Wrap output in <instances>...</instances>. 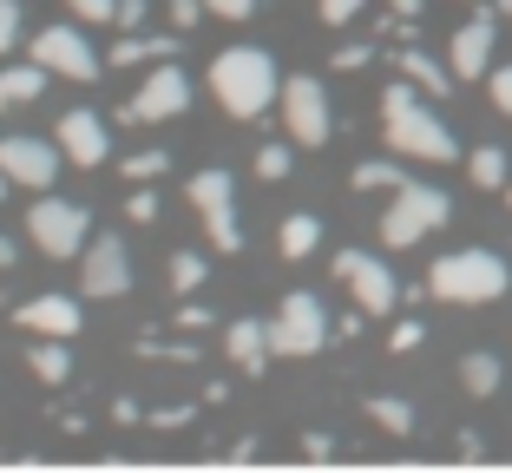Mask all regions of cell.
<instances>
[{"instance_id":"6da1fadb","label":"cell","mask_w":512,"mask_h":473,"mask_svg":"<svg viewBox=\"0 0 512 473\" xmlns=\"http://www.w3.org/2000/svg\"><path fill=\"white\" fill-rule=\"evenodd\" d=\"M381 138H388V152L427 158V165H453V158H460V145H453V132L434 119V106H421V86H414V79H394V86L381 92Z\"/></svg>"},{"instance_id":"7a4b0ae2","label":"cell","mask_w":512,"mask_h":473,"mask_svg":"<svg viewBox=\"0 0 512 473\" xmlns=\"http://www.w3.org/2000/svg\"><path fill=\"white\" fill-rule=\"evenodd\" d=\"M211 92L230 119H256V112L276 99V66L263 46H230L211 60Z\"/></svg>"},{"instance_id":"3957f363","label":"cell","mask_w":512,"mask_h":473,"mask_svg":"<svg viewBox=\"0 0 512 473\" xmlns=\"http://www.w3.org/2000/svg\"><path fill=\"white\" fill-rule=\"evenodd\" d=\"M427 290L440 303H493V296H506V263L493 250H453L427 270Z\"/></svg>"},{"instance_id":"277c9868","label":"cell","mask_w":512,"mask_h":473,"mask_svg":"<svg viewBox=\"0 0 512 473\" xmlns=\"http://www.w3.org/2000/svg\"><path fill=\"white\" fill-rule=\"evenodd\" d=\"M447 191H434V184H401L394 191V204L381 211V244L388 250H414L421 237H434L440 224H447Z\"/></svg>"},{"instance_id":"5b68a950","label":"cell","mask_w":512,"mask_h":473,"mask_svg":"<svg viewBox=\"0 0 512 473\" xmlns=\"http://www.w3.org/2000/svg\"><path fill=\"white\" fill-rule=\"evenodd\" d=\"M27 230H33V244H40L46 257H86L92 211H86V204H66V198H40L27 211Z\"/></svg>"},{"instance_id":"8992f818","label":"cell","mask_w":512,"mask_h":473,"mask_svg":"<svg viewBox=\"0 0 512 473\" xmlns=\"http://www.w3.org/2000/svg\"><path fill=\"white\" fill-rule=\"evenodd\" d=\"M322 342H329V316H322V303L309 290L283 296L276 316H270V349L276 355H316Z\"/></svg>"},{"instance_id":"52a82bcc","label":"cell","mask_w":512,"mask_h":473,"mask_svg":"<svg viewBox=\"0 0 512 473\" xmlns=\"http://www.w3.org/2000/svg\"><path fill=\"white\" fill-rule=\"evenodd\" d=\"M191 204L204 211V230H211V244H217V250H243L237 184H230V171H197V178H191Z\"/></svg>"},{"instance_id":"ba28073f","label":"cell","mask_w":512,"mask_h":473,"mask_svg":"<svg viewBox=\"0 0 512 473\" xmlns=\"http://www.w3.org/2000/svg\"><path fill=\"white\" fill-rule=\"evenodd\" d=\"M335 276L348 283V296L362 303V316H388L394 303H401V283H394V270L381 257H368V250H342L335 257Z\"/></svg>"},{"instance_id":"9c48e42d","label":"cell","mask_w":512,"mask_h":473,"mask_svg":"<svg viewBox=\"0 0 512 473\" xmlns=\"http://www.w3.org/2000/svg\"><path fill=\"white\" fill-rule=\"evenodd\" d=\"M283 119H289V138L296 145H329L335 119H329V92H322V79H289L283 86Z\"/></svg>"},{"instance_id":"30bf717a","label":"cell","mask_w":512,"mask_h":473,"mask_svg":"<svg viewBox=\"0 0 512 473\" xmlns=\"http://www.w3.org/2000/svg\"><path fill=\"white\" fill-rule=\"evenodd\" d=\"M33 60H40L46 73H66L73 86H92V79H99V53H92V46L79 40L73 27H46V33H33Z\"/></svg>"},{"instance_id":"8fae6325","label":"cell","mask_w":512,"mask_h":473,"mask_svg":"<svg viewBox=\"0 0 512 473\" xmlns=\"http://www.w3.org/2000/svg\"><path fill=\"white\" fill-rule=\"evenodd\" d=\"M0 171L27 191H46V184L60 178V145H46V138H0Z\"/></svg>"},{"instance_id":"7c38bea8","label":"cell","mask_w":512,"mask_h":473,"mask_svg":"<svg viewBox=\"0 0 512 473\" xmlns=\"http://www.w3.org/2000/svg\"><path fill=\"white\" fill-rule=\"evenodd\" d=\"M184 106H191V79H184L178 66H158V73L138 86V99L119 112V119H178Z\"/></svg>"},{"instance_id":"4fadbf2b","label":"cell","mask_w":512,"mask_h":473,"mask_svg":"<svg viewBox=\"0 0 512 473\" xmlns=\"http://www.w3.org/2000/svg\"><path fill=\"white\" fill-rule=\"evenodd\" d=\"M79 276H86V296H125L132 290V257H125L119 237H92Z\"/></svg>"},{"instance_id":"5bb4252c","label":"cell","mask_w":512,"mask_h":473,"mask_svg":"<svg viewBox=\"0 0 512 473\" xmlns=\"http://www.w3.org/2000/svg\"><path fill=\"white\" fill-rule=\"evenodd\" d=\"M447 66H453V79H486L493 73V14H473L467 27L453 33Z\"/></svg>"},{"instance_id":"9a60e30c","label":"cell","mask_w":512,"mask_h":473,"mask_svg":"<svg viewBox=\"0 0 512 473\" xmlns=\"http://www.w3.org/2000/svg\"><path fill=\"white\" fill-rule=\"evenodd\" d=\"M14 322H20V329H33V336H66V342H73L86 316H79L73 296H33V303L14 309Z\"/></svg>"},{"instance_id":"2e32d148","label":"cell","mask_w":512,"mask_h":473,"mask_svg":"<svg viewBox=\"0 0 512 473\" xmlns=\"http://www.w3.org/2000/svg\"><path fill=\"white\" fill-rule=\"evenodd\" d=\"M60 152L86 171L106 165V119H99V112H66L60 119Z\"/></svg>"},{"instance_id":"e0dca14e","label":"cell","mask_w":512,"mask_h":473,"mask_svg":"<svg viewBox=\"0 0 512 473\" xmlns=\"http://www.w3.org/2000/svg\"><path fill=\"white\" fill-rule=\"evenodd\" d=\"M224 349H230V362H237V368H250V375H263V362H270V322H250V316H243V322H230V329H224Z\"/></svg>"},{"instance_id":"ac0fdd59","label":"cell","mask_w":512,"mask_h":473,"mask_svg":"<svg viewBox=\"0 0 512 473\" xmlns=\"http://www.w3.org/2000/svg\"><path fill=\"white\" fill-rule=\"evenodd\" d=\"M394 60H401V79H414V86L434 92V99L453 86V66H440L434 53H414V46H407V53H394Z\"/></svg>"},{"instance_id":"d6986e66","label":"cell","mask_w":512,"mask_h":473,"mask_svg":"<svg viewBox=\"0 0 512 473\" xmlns=\"http://www.w3.org/2000/svg\"><path fill=\"white\" fill-rule=\"evenodd\" d=\"M40 86H46V66L40 60H33V66H7V73H0V106H33Z\"/></svg>"},{"instance_id":"ffe728a7","label":"cell","mask_w":512,"mask_h":473,"mask_svg":"<svg viewBox=\"0 0 512 473\" xmlns=\"http://www.w3.org/2000/svg\"><path fill=\"white\" fill-rule=\"evenodd\" d=\"M33 375H40L46 388H60L66 375H73V349H66V336H40V349H33Z\"/></svg>"},{"instance_id":"44dd1931","label":"cell","mask_w":512,"mask_h":473,"mask_svg":"<svg viewBox=\"0 0 512 473\" xmlns=\"http://www.w3.org/2000/svg\"><path fill=\"white\" fill-rule=\"evenodd\" d=\"M467 171H473V184H480V191H506V178H512V165H506V152H499V145H480V152L467 158Z\"/></svg>"},{"instance_id":"7402d4cb","label":"cell","mask_w":512,"mask_h":473,"mask_svg":"<svg viewBox=\"0 0 512 473\" xmlns=\"http://www.w3.org/2000/svg\"><path fill=\"white\" fill-rule=\"evenodd\" d=\"M204 276H211V263L197 257V250H178V257H171V296H197Z\"/></svg>"},{"instance_id":"603a6c76","label":"cell","mask_w":512,"mask_h":473,"mask_svg":"<svg viewBox=\"0 0 512 473\" xmlns=\"http://www.w3.org/2000/svg\"><path fill=\"white\" fill-rule=\"evenodd\" d=\"M316 244H322V224H316L309 211H296V217L283 224V257H309Z\"/></svg>"},{"instance_id":"cb8c5ba5","label":"cell","mask_w":512,"mask_h":473,"mask_svg":"<svg viewBox=\"0 0 512 473\" xmlns=\"http://www.w3.org/2000/svg\"><path fill=\"white\" fill-rule=\"evenodd\" d=\"M401 165H388V158H368V165H355V191H401Z\"/></svg>"},{"instance_id":"d4e9b609","label":"cell","mask_w":512,"mask_h":473,"mask_svg":"<svg viewBox=\"0 0 512 473\" xmlns=\"http://www.w3.org/2000/svg\"><path fill=\"white\" fill-rule=\"evenodd\" d=\"M368 421H381L388 434H414V408H407V401H394V395H375V401H368Z\"/></svg>"},{"instance_id":"484cf974","label":"cell","mask_w":512,"mask_h":473,"mask_svg":"<svg viewBox=\"0 0 512 473\" xmlns=\"http://www.w3.org/2000/svg\"><path fill=\"white\" fill-rule=\"evenodd\" d=\"M460 382H467V395H493L499 388V362L493 355H467V362H460Z\"/></svg>"},{"instance_id":"4316f807","label":"cell","mask_w":512,"mask_h":473,"mask_svg":"<svg viewBox=\"0 0 512 473\" xmlns=\"http://www.w3.org/2000/svg\"><path fill=\"white\" fill-rule=\"evenodd\" d=\"M158 53H171V40H119V46H112V60H119V66L158 60Z\"/></svg>"},{"instance_id":"83f0119b","label":"cell","mask_w":512,"mask_h":473,"mask_svg":"<svg viewBox=\"0 0 512 473\" xmlns=\"http://www.w3.org/2000/svg\"><path fill=\"white\" fill-rule=\"evenodd\" d=\"M256 178H289V145H263V152H256Z\"/></svg>"},{"instance_id":"f1b7e54d","label":"cell","mask_w":512,"mask_h":473,"mask_svg":"<svg viewBox=\"0 0 512 473\" xmlns=\"http://www.w3.org/2000/svg\"><path fill=\"white\" fill-rule=\"evenodd\" d=\"M165 165H171L165 152H138V158H125V178H132V184H151V178H158Z\"/></svg>"},{"instance_id":"f546056e","label":"cell","mask_w":512,"mask_h":473,"mask_svg":"<svg viewBox=\"0 0 512 473\" xmlns=\"http://www.w3.org/2000/svg\"><path fill=\"white\" fill-rule=\"evenodd\" d=\"M486 92H493V112L512 119V66H493V73H486Z\"/></svg>"},{"instance_id":"4dcf8cb0","label":"cell","mask_w":512,"mask_h":473,"mask_svg":"<svg viewBox=\"0 0 512 473\" xmlns=\"http://www.w3.org/2000/svg\"><path fill=\"white\" fill-rule=\"evenodd\" d=\"M125 217H132V224H151V217H158V198H151L145 184H138L132 198H125Z\"/></svg>"},{"instance_id":"1f68e13d","label":"cell","mask_w":512,"mask_h":473,"mask_svg":"<svg viewBox=\"0 0 512 473\" xmlns=\"http://www.w3.org/2000/svg\"><path fill=\"white\" fill-rule=\"evenodd\" d=\"M79 20H119V0H66Z\"/></svg>"},{"instance_id":"d6a6232c","label":"cell","mask_w":512,"mask_h":473,"mask_svg":"<svg viewBox=\"0 0 512 473\" xmlns=\"http://www.w3.org/2000/svg\"><path fill=\"white\" fill-rule=\"evenodd\" d=\"M322 7V20H329V27H348V20L362 14V0H316Z\"/></svg>"},{"instance_id":"836d02e7","label":"cell","mask_w":512,"mask_h":473,"mask_svg":"<svg viewBox=\"0 0 512 473\" xmlns=\"http://www.w3.org/2000/svg\"><path fill=\"white\" fill-rule=\"evenodd\" d=\"M20 40V0H0V53Z\"/></svg>"},{"instance_id":"e575fe53","label":"cell","mask_w":512,"mask_h":473,"mask_svg":"<svg viewBox=\"0 0 512 473\" xmlns=\"http://www.w3.org/2000/svg\"><path fill=\"white\" fill-rule=\"evenodd\" d=\"M421 336H427V329H421V322H394V355H407V349H421Z\"/></svg>"},{"instance_id":"d590c367","label":"cell","mask_w":512,"mask_h":473,"mask_svg":"<svg viewBox=\"0 0 512 473\" xmlns=\"http://www.w3.org/2000/svg\"><path fill=\"white\" fill-rule=\"evenodd\" d=\"M211 14H224V20H243V14H256V0H204Z\"/></svg>"},{"instance_id":"8d00e7d4","label":"cell","mask_w":512,"mask_h":473,"mask_svg":"<svg viewBox=\"0 0 512 473\" xmlns=\"http://www.w3.org/2000/svg\"><path fill=\"white\" fill-rule=\"evenodd\" d=\"M335 66H342V73H362V66H368V46H342V53H335Z\"/></svg>"},{"instance_id":"74e56055","label":"cell","mask_w":512,"mask_h":473,"mask_svg":"<svg viewBox=\"0 0 512 473\" xmlns=\"http://www.w3.org/2000/svg\"><path fill=\"white\" fill-rule=\"evenodd\" d=\"M197 14H204V0H171V20L178 27H197Z\"/></svg>"},{"instance_id":"f35d334b","label":"cell","mask_w":512,"mask_h":473,"mask_svg":"<svg viewBox=\"0 0 512 473\" xmlns=\"http://www.w3.org/2000/svg\"><path fill=\"white\" fill-rule=\"evenodd\" d=\"M191 414H197V408H158V414H151V428H184Z\"/></svg>"},{"instance_id":"ab89813d","label":"cell","mask_w":512,"mask_h":473,"mask_svg":"<svg viewBox=\"0 0 512 473\" xmlns=\"http://www.w3.org/2000/svg\"><path fill=\"white\" fill-rule=\"evenodd\" d=\"M171 322H178V329H204V322H211V309H197V303H184V309H178V316H171Z\"/></svg>"},{"instance_id":"60d3db41","label":"cell","mask_w":512,"mask_h":473,"mask_svg":"<svg viewBox=\"0 0 512 473\" xmlns=\"http://www.w3.org/2000/svg\"><path fill=\"white\" fill-rule=\"evenodd\" d=\"M145 20V0H119V27H138Z\"/></svg>"},{"instance_id":"b9f144b4","label":"cell","mask_w":512,"mask_h":473,"mask_svg":"<svg viewBox=\"0 0 512 473\" xmlns=\"http://www.w3.org/2000/svg\"><path fill=\"white\" fill-rule=\"evenodd\" d=\"M388 7H394L401 20H414V14H421V0H388Z\"/></svg>"},{"instance_id":"7bdbcfd3","label":"cell","mask_w":512,"mask_h":473,"mask_svg":"<svg viewBox=\"0 0 512 473\" xmlns=\"http://www.w3.org/2000/svg\"><path fill=\"white\" fill-rule=\"evenodd\" d=\"M0 270H14V244L7 237H0Z\"/></svg>"},{"instance_id":"ee69618b","label":"cell","mask_w":512,"mask_h":473,"mask_svg":"<svg viewBox=\"0 0 512 473\" xmlns=\"http://www.w3.org/2000/svg\"><path fill=\"white\" fill-rule=\"evenodd\" d=\"M7 184H14V178H7V171H0V191H7Z\"/></svg>"},{"instance_id":"f6af8a7d","label":"cell","mask_w":512,"mask_h":473,"mask_svg":"<svg viewBox=\"0 0 512 473\" xmlns=\"http://www.w3.org/2000/svg\"><path fill=\"white\" fill-rule=\"evenodd\" d=\"M499 14H512V0H499Z\"/></svg>"},{"instance_id":"bcb514c9","label":"cell","mask_w":512,"mask_h":473,"mask_svg":"<svg viewBox=\"0 0 512 473\" xmlns=\"http://www.w3.org/2000/svg\"><path fill=\"white\" fill-rule=\"evenodd\" d=\"M506 204H512V178H506Z\"/></svg>"}]
</instances>
